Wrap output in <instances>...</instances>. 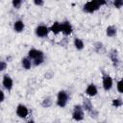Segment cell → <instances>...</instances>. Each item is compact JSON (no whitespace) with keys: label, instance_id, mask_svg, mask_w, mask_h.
Wrapping results in <instances>:
<instances>
[{"label":"cell","instance_id":"obj_1","mask_svg":"<svg viewBox=\"0 0 123 123\" xmlns=\"http://www.w3.org/2000/svg\"><path fill=\"white\" fill-rule=\"evenodd\" d=\"M106 3L107 2H104V1H88L84 5L83 11L87 13H92L96 12L102 5H105Z\"/></svg>","mask_w":123,"mask_h":123},{"label":"cell","instance_id":"obj_2","mask_svg":"<svg viewBox=\"0 0 123 123\" xmlns=\"http://www.w3.org/2000/svg\"><path fill=\"white\" fill-rule=\"evenodd\" d=\"M69 100V94L65 90H60L57 95V106L60 108H64L67 105V102Z\"/></svg>","mask_w":123,"mask_h":123},{"label":"cell","instance_id":"obj_3","mask_svg":"<svg viewBox=\"0 0 123 123\" xmlns=\"http://www.w3.org/2000/svg\"><path fill=\"white\" fill-rule=\"evenodd\" d=\"M82 106H83L84 111H87V112L90 114L91 117H94V118L97 117L98 112H97V111L94 110V107H93V105H92V103H91V101H90L89 98H84V99H83V104H82Z\"/></svg>","mask_w":123,"mask_h":123},{"label":"cell","instance_id":"obj_4","mask_svg":"<svg viewBox=\"0 0 123 123\" xmlns=\"http://www.w3.org/2000/svg\"><path fill=\"white\" fill-rule=\"evenodd\" d=\"M72 118L75 121L84 120V118H85V111H84L82 105L74 106V109H73V111H72Z\"/></svg>","mask_w":123,"mask_h":123},{"label":"cell","instance_id":"obj_5","mask_svg":"<svg viewBox=\"0 0 123 123\" xmlns=\"http://www.w3.org/2000/svg\"><path fill=\"white\" fill-rule=\"evenodd\" d=\"M102 85H103V88L105 91H109L111 89L112 86H113V81L112 78L106 72H102Z\"/></svg>","mask_w":123,"mask_h":123},{"label":"cell","instance_id":"obj_6","mask_svg":"<svg viewBox=\"0 0 123 123\" xmlns=\"http://www.w3.org/2000/svg\"><path fill=\"white\" fill-rule=\"evenodd\" d=\"M49 32H50V29L46 25H43V24L38 25L35 30L36 36L38 37H46L48 36Z\"/></svg>","mask_w":123,"mask_h":123},{"label":"cell","instance_id":"obj_7","mask_svg":"<svg viewBox=\"0 0 123 123\" xmlns=\"http://www.w3.org/2000/svg\"><path fill=\"white\" fill-rule=\"evenodd\" d=\"M15 112H16V115L20 118H26L29 114V110L28 108L23 105V104H18L17 107H16V110H15Z\"/></svg>","mask_w":123,"mask_h":123},{"label":"cell","instance_id":"obj_8","mask_svg":"<svg viewBox=\"0 0 123 123\" xmlns=\"http://www.w3.org/2000/svg\"><path fill=\"white\" fill-rule=\"evenodd\" d=\"M2 85L4 86L5 89H7L8 91H11L12 88L13 87V81L11 78L10 75L8 74H4L3 75V79H2Z\"/></svg>","mask_w":123,"mask_h":123},{"label":"cell","instance_id":"obj_9","mask_svg":"<svg viewBox=\"0 0 123 123\" xmlns=\"http://www.w3.org/2000/svg\"><path fill=\"white\" fill-rule=\"evenodd\" d=\"M28 57L31 59V60H36V59H38V58H44V54L41 50H37V49H35V48H32L28 51Z\"/></svg>","mask_w":123,"mask_h":123},{"label":"cell","instance_id":"obj_10","mask_svg":"<svg viewBox=\"0 0 123 123\" xmlns=\"http://www.w3.org/2000/svg\"><path fill=\"white\" fill-rule=\"evenodd\" d=\"M72 31H73V28H72V25L70 24L69 21L65 20L63 22H62V33L64 35V36H69L72 34Z\"/></svg>","mask_w":123,"mask_h":123},{"label":"cell","instance_id":"obj_11","mask_svg":"<svg viewBox=\"0 0 123 123\" xmlns=\"http://www.w3.org/2000/svg\"><path fill=\"white\" fill-rule=\"evenodd\" d=\"M109 57H110V59L111 60L113 66H115V67L118 66L120 61H119V58H118V53H117V51H116L115 49H111V50L109 52Z\"/></svg>","mask_w":123,"mask_h":123},{"label":"cell","instance_id":"obj_12","mask_svg":"<svg viewBox=\"0 0 123 123\" xmlns=\"http://www.w3.org/2000/svg\"><path fill=\"white\" fill-rule=\"evenodd\" d=\"M85 93L86 94V95H88L89 97H93V96H95L97 93H98V89H97V86L94 85V84H89L87 86H86V90H85Z\"/></svg>","mask_w":123,"mask_h":123},{"label":"cell","instance_id":"obj_13","mask_svg":"<svg viewBox=\"0 0 123 123\" xmlns=\"http://www.w3.org/2000/svg\"><path fill=\"white\" fill-rule=\"evenodd\" d=\"M49 29H50V31H51L54 35H58V34L62 33V23H61V22H58V21H55V22L51 25V27H50Z\"/></svg>","mask_w":123,"mask_h":123},{"label":"cell","instance_id":"obj_14","mask_svg":"<svg viewBox=\"0 0 123 123\" xmlns=\"http://www.w3.org/2000/svg\"><path fill=\"white\" fill-rule=\"evenodd\" d=\"M25 28V24L22 20H16L13 23V30L16 33H21Z\"/></svg>","mask_w":123,"mask_h":123},{"label":"cell","instance_id":"obj_15","mask_svg":"<svg viewBox=\"0 0 123 123\" xmlns=\"http://www.w3.org/2000/svg\"><path fill=\"white\" fill-rule=\"evenodd\" d=\"M32 64H33V61L29 57H25L21 60V65L26 70H29L32 67Z\"/></svg>","mask_w":123,"mask_h":123},{"label":"cell","instance_id":"obj_16","mask_svg":"<svg viewBox=\"0 0 123 123\" xmlns=\"http://www.w3.org/2000/svg\"><path fill=\"white\" fill-rule=\"evenodd\" d=\"M116 34H117V29H116V27L113 26V25H111V26H109V27L106 29V35H107L108 37H115Z\"/></svg>","mask_w":123,"mask_h":123},{"label":"cell","instance_id":"obj_17","mask_svg":"<svg viewBox=\"0 0 123 123\" xmlns=\"http://www.w3.org/2000/svg\"><path fill=\"white\" fill-rule=\"evenodd\" d=\"M73 43H74V46H75V48H76L77 50H83L84 47H85L84 41H83L81 38H79V37H75Z\"/></svg>","mask_w":123,"mask_h":123},{"label":"cell","instance_id":"obj_18","mask_svg":"<svg viewBox=\"0 0 123 123\" xmlns=\"http://www.w3.org/2000/svg\"><path fill=\"white\" fill-rule=\"evenodd\" d=\"M52 104H53V101H52V98H51V97H46V98H44V99L42 100V103H41V105H42L43 108H49V107L52 106Z\"/></svg>","mask_w":123,"mask_h":123},{"label":"cell","instance_id":"obj_19","mask_svg":"<svg viewBox=\"0 0 123 123\" xmlns=\"http://www.w3.org/2000/svg\"><path fill=\"white\" fill-rule=\"evenodd\" d=\"M94 49H95V51H96L97 53H99V54L102 53L103 50H104L103 43H102V42H99V41L95 42V43H94Z\"/></svg>","mask_w":123,"mask_h":123},{"label":"cell","instance_id":"obj_20","mask_svg":"<svg viewBox=\"0 0 123 123\" xmlns=\"http://www.w3.org/2000/svg\"><path fill=\"white\" fill-rule=\"evenodd\" d=\"M111 105H112L114 108H120L121 106H123V101H122L121 98H116V99H113V100H112Z\"/></svg>","mask_w":123,"mask_h":123},{"label":"cell","instance_id":"obj_21","mask_svg":"<svg viewBox=\"0 0 123 123\" xmlns=\"http://www.w3.org/2000/svg\"><path fill=\"white\" fill-rule=\"evenodd\" d=\"M116 88H117V91H118V92H120V93L123 94V78H121V79L117 82V84H116Z\"/></svg>","mask_w":123,"mask_h":123},{"label":"cell","instance_id":"obj_22","mask_svg":"<svg viewBox=\"0 0 123 123\" xmlns=\"http://www.w3.org/2000/svg\"><path fill=\"white\" fill-rule=\"evenodd\" d=\"M12 7L14 9H19L21 7V5H22V1L21 0H12Z\"/></svg>","mask_w":123,"mask_h":123},{"label":"cell","instance_id":"obj_23","mask_svg":"<svg viewBox=\"0 0 123 123\" xmlns=\"http://www.w3.org/2000/svg\"><path fill=\"white\" fill-rule=\"evenodd\" d=\"M113 7L116 8V9H120L123 7V0H115L113 1Z\"/></svg>","mask_w":123,"mask_h":123},{"label":"cell","instance_id":"obj_24","mask_svg":"<svg viewBox=\"0 0 123 123\" xmlns=\"http://www.w3.org/2000/svg\"><path fill=\"white\" fill-rule=\"evenodd\" d=\"M43 62H44V58H38V59H36L33 61V64L37 66V65H40L41 63H43Z\"/></svg>","mask_w":123,"mask_h":123},{"label":"cell","instance_id":"obj_25","mask_svg":"<svg viewBox=\"0 0 123 123\" xmlns=\"http://www.w3.org/2000/svg\"><path fill=\"white\" fill-rule=\"evenodd\" d=\"M7 62L5 61H1L0 62V71H4L7 68Z\"/></svg>","mask_w":123,"mask_h":123},{"label":"cell","instance_id":"obj_26","mask_svg":"<svg viewBox=\"0 0 123 123\" xmlns=\"http://www.w3.org/2000/svg\"><path fill=\"white\" fill-rule=\"evenodd\" d=\"M34 4L36 6H43L44 5V2L42 0H35L34 1Z\"/></svg>","mask_w":123,"mask_h":123},{"label":"cell","instance_id":"obj_27","mask_svg":"<svg viewBox=\"0 0 123 123\" xmlns=\"http://www.w3.org/2000/svg\"><path fill=\"white\" fill-rule=\"evenodd\" d=\"M0 94H1V102H4V100H5V94H4V91L3 90H1L0 91Z\"/></svg>","mask_w":123,"mask_h":123},{"label":"cell","instance_id":"obj_28","mask_svg":"<svg viewBox=\"0 0 123 123\" xmlns=\"http://www.w3.org/2000/svg\"><path fill=\"white\" fill-rule=\"evenodd\" d=\"M27 123H36V122H35L34 120H30V121H28Z\"/></svg>","mask_w":123,"mask_h":123}]
</instances>
